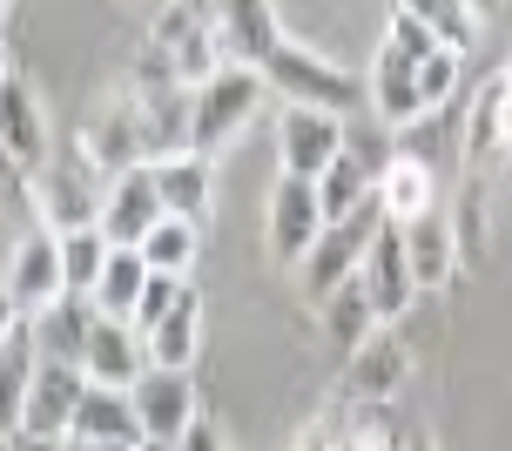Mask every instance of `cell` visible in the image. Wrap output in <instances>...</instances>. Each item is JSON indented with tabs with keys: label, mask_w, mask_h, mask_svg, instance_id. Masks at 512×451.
<instances>
[{
	"label": "cell",
	"mask_w": 512,
	"mask_h": 451,
	"mask_svg": "<svg viewBox=\"0 0 512 451\" xmlns=\"http://www.w3.org/2000/svg\"><path fill=\"white\" fill-rule=\"evenodd\" d=\"M263 101H270V81L256 75V68H216V75L189 95V149L223 155L236 135L263 115Z\"/></svg>",
	"instance_id": "6da1fadb"
},
{
	"label": "cell",
	"mask_w": 512,
	"mask_h": 451,
	"mask_svg": "<svg viewBox=\"0 0 512 451\" xmlns=\"http://www.w3.org/2000/svg\"><path fill=\"white\" fill-rule=\"evenodd\" d=\"M378 229H384V209H378V189H371V202H358L351 216L324 223V236H317V243H310V250L297 256V290H304L310 303H324V297L337 290V283H351Z\"/></svg>",
	"instance_id": "7a4b0ae2"
},
{
	"label": "cell",
	"mask_w": 512,
	"mask_h": 451,
	"mask_svg": "<svg viewBox=\"0 0 512 451\" xmlns=\"http://www.w3.org/2000/svg\"><path fill=\"white\" fill-rule=\"evenodd\" d=\"M256 75L270 81V95H277V101H297V108L351 115V101H358V81L344 75L337 61H324L317 48H297V41H277V54H270Z\"/></svg>",
	"instance_id": "3957f363"
},
{
	"label": "cell",
	"mask_w": 512,
	"mask_h": 451,
	"mask_svg": "<svg viewBox=\"0 0 512 451\" xmlns=\"http://www.w3.org/2000/svg\"><path fill=\"white\" fill-rule=\"evenodd\" d=\"M324 202H317V182L304 176H277V189H270V209H263V250H270V263L277 270H297V256L324 236Z\"/></svg>",
	"instance_id": "277c9868"
},
{
	"label": "cell",
	"mask_w": 512,
	"mask_h": 451,
	"mask_svg": "<svg viewBox=\"0 0 512 451\" xmlns=\"http://www.w3.org/2000/svg\"><path fill=\"white\" fill-rule=\"evenodd\" d=\"M0 290L14 297V310L21 317H34V310H48L54 297H68V283H61V229L34 223L7 250V263H0Z\"/></svg>",
	"instance_id": "5b68a950"
},
{
	"label": "cell",
	"mask_w": 512,
	"mask_h": 451,
	"mask_svg": "<svg viewBox=\"0 0 512 451\" xmlns=\"http://www.w3.org/2000/svg\"><path fill=\"white\" fill-rule=\"evenodd\" d=\"M405 377H411V351H405V337L384 324V330L364 337L358 351H344L337 398H344V404H391L398 391H405Z\"/></svg>",
	"instance_id": "8992f818"
},
{
	"label": "cell",
	"mask_w": 512,
	"mask_h": 451,
	"mask_svg": "<svg viewBox=\"0 0 512 451\" xmlns=\"http://www.w3.org/2000/svg\"><path fill=\"white\" fill-rule=\"evenodd\" d=\"M337 155H344V115L283 101V115H277V162H283V176L317 182Z\"/></svg>",
	"instance_id": "52a82bcc"
},
{
	"label": "cell",
	"mask_w": 512,
	"mask_h": 451,
	"mask_svg": "<svg viewBox=\"0 0 512 451\" xmlns=\"http://www.w3.org/2000/svg\"><path fill=\"white\" fill-rule=\"evenodd\" d=\"M128 398H135V418H142V438L149 445H176L182 431L203 418L196 411V377L169 371V364H149V371L128 384Z\"/></svg>",
	"instance_id": "ba28073f"
},
{
	"label": "cell",
	"mask_w": 512,
	"mask_h": 451,
	"mask_svg": "<svg viewBox=\"0 0 512 451\" xmlns=\"http://www.w3.org/2000/svg\"><path fill=\"white\" fill-rule=\"evenodd\" d=\"M209 21H216V54L223 68H263L277 54L283 27L270 0H209Z\"/></svg>",
	"instance_id": "9c48e42d"
},
{
	"label": "cell",
	"mask_w": 512,
	"mask_h": 451,
	"mask_svg": "<svg viewBox=\"0 0 512 451\" xmlns=\"http://www.w3.org/2000/svg\"><path fill=\"white\" fill-rule=\"evenodd\" d=\"M102 196H108V176L75 149L68 169H41L34 176V202H41V223L48 229H81L102 216Z\"/></svg>",
	"instance_id": "30bf717a"
},
{
	"label": "cell",
	"mask_w": 512,
	"mask_h": 451,
	"mask_svg": "<svg viewBox=\"0 0 512 451\" xmlns=\"http://www.w3.org/2000/svg\"><path fill=\"white\" fill-rule=\"evenodd\" d=\"M169 209H162V189H155V169L149 162H135V169H122V176L108 182L102 196V216H95V229H102L115 250H135L142 236H149L155 223H162Z\"/></svg>",
	"instance_id": "8fae6325"
},
{
	"label": "cell",
	"mask_w": 512,
	"mask_h": 451,
	"mask_svg": "<svg viewBox=\"0 0 512 451\" xmlns=\"http://www.w3.org/2000/svg\"><path fill=\"white\" fill-rule=\"evenodd\" d=\"M48 115H41V95H34V81L7 75L0 81V155L21 169V176H41L48 169Z\"/></svg>",
	"instance_id": "7c38bea8"
},
{
	"label": "cell",
	"mask_w": 512,
	"mask_h": 451,
	"mask_svg": "<svg viewBox=\"0 0 512 451\" xmlns=\"http://www.w3.org/2000/svg\"><path fill=\"white\" fill-rule=\"evenodd\" d=\"M81 391H88V371H81V364H54V357H41V364H34V384H27L21 431L27 438H68Z\"/></svg>",
	"instance_id": "4fadbf2b"
},
{
	"label": "cell",
	"mask_w": 512,
	"mask_h": 451,
	"mask_svg": "<svg viewBox=\"0 0 512 451\" xmlns=\"http://www.w3.org/2000/svg\"><path fill=\"white\" fill-rule=\"evenodd\" d=\"M81 371H88V384H115V391H128L135 377L149 371V344H142V330L128 324V317H102V310H95L88 344H81Z\"/></svg>",
	"instance_id": "5bb4252c"
},
{
	"label": "cell",
	"mask_w": 512,
	"mask_h": 451,
	"mask_svg": "<svg viewBox=\"0 0 512 451\" xmlns=\"http://www.w3.org/2000/svg\"><path fill=\"white\" fill-rule=\"evenodd\" d=\"M398 236H405V263H411V283H418V297H425V290H445V283L465 270L459 229H452V216H445V209H425V216L398 223Z\"/></svg>",
	"instance_id": "9a60e30c"
},
{
	"label": "cell",
	"mask_w": 512,
	"mask_h": 451,
	"mask_svg": "<svg viewBox=\"0 0 512 451\" xmlns=\"http://www.w3.org/2000/svg\"><path fill=\"white\" fill-rule=\"evenodd\" d=\"M358 276H364V290H371V303H378L384 324H398L411 303H418V283H411V263H405V236H398V223H384L378 236H371V250H364Z\"/></svg>",
	"instance_id": "2e32d148"
},
{
	"label": "cell",
	"mask_w": 512,
	"mask_h": 451,
	"mask_svg": "<svg viewBox=\"0 0 512 451\" xmlns=\"http://www.w3.org/2000/svg\"><path fill=\"white\" fill-rule=\"evenodd\" d=\"M149 169H155V189H162V209H169V216H189V223H203L209 202H216V155L169 149V155H155Z\"/></svg>",
	"instance_id": "e0dca14e"
},
{
	"label": "cell",
	"mask_w": 512,
	"mask_h": 451,
	"mask_svg": "<svg viewBox=\"0 0 512 451\" xmlns=\"http://www.w3.org/2000/svg\"><path fill=\"white\" fill-rule=\"evenodd\" d=\"M499 155H512V81L506 75L479 81V95L465 101V162L486 169Z\"/></svg>",
	"instance_id": "ac0fdd59"
},
{
	"label": "cell",
	"mask_w": 512,
	"mask_h": 451,
	"mask_svg": "<svg viewBox=\"0 0 512 451\" xmlns=\"http://www.w3.org/2000/svg\"><path fill=\"white\" fill-rule=\"evenodd\" d=\"M364 95H371V115L391 128H405L425 115V95H418V61H411L405 48H391L384 41L378 54H371V81H364Z\"/></svg>",
	"instance_id": "d6986e66"
},
{
	"label": "cell",
	"mask_w": 512,
	"mask_h": 451,
	"mask_svg": "<svg viewBox=\"0 0 512 451\" xmlns=\"http://www.w3.org/2000/svg\"><path fill=\"white\" fill-rule=\"evenodd\" d=\"M68 438H81V445H149L142 438V418H135V398L115 391V384H88L81 391Z\"/></svg>",
	"instance_id": "ffe728a7"
},
{
	"label": "cell",
	"mask_w": 512,
	"mask_h": 451,
	"mask_svg": "<svg viewBox=\"0 0 512 451\" xmlns=\"http://www.w3.org/2000/svg\"><path fill=\"white\" fill-rule=\"evenodd\" d=\"M378 209L384 223H411V216H425V209H438V169H425L418 155H391L378 169Z\"/></svg>",
	"instance_id": "44dd1931"
},
{
	"label": "cell",
	"mask_w": 512,
	"mask_h": 451,
	"mask_svg": "<svg viewBox=\"0 0 512 451\" xmlns=\"http://www.w3.org/2000/svg\"><path fill=\"white\" fill-rule=\"evenodd\" d=\"M142 344H149V364H169V371H189L196 351H203V290L189 283L182 303L162 317L155 330H142Z\"/></svg>",
	"instance_id": "7402d4cb"
},
{
	"label": "cell",
	"mask_w": 512,
	"mask_h": 451,
	"mask_svg": "<svg viewBox=\"0 0 512 451\" xmlns=\"http://www.w3.org/2000/svg\"><path fill=\"white\" fill-rule=\"evenodd\" d=\"M398 155H418L425 169H445V162H465V108H425L418 122L398 128Z\"/></svg>",
	"instance_id": "603a6c76"
},
{
	"label": "cell",
	"mask_w": 512,
	"mask_h": 451,
	"mask_svg": "<svg viewBox=\"0 0 512 451\" xmlns=\"http://www.w3.org/2000/svg\"><path fill=\"white\" fill-rule=\"evenodd\" d=\"M27 324H34L41 357H54V364H81V344H88V324H95V303L88 297H54L48 310H34Z\"/></svg>",
	"instance_id": "cb8c5ba5"
},
{
	"label": "cell",
	"mask_w": 512,
	"mask_h": 451,
	"mask_svg": "<svg viewBox=\"0 0 512 451\" xmlns=\"http://www.w3.org/2000/svg\"><path fill=\"white\" fill-rule=\"evenodd\" d=\"M317 317H324V337H331L337 351H358L371 330H384L378 303H371V290H364V276H351V283H337L331 297L317 303Z\"/></svg>",
	"instance_id": "d4e9b609"
},
{
	"label": "cell",
	"mask_w": 512,
	"mask_h": 451,
	"mask_svg": "<svg viewBox=\"0 0 512 451\" xmlns=\"http://www.w3.org/2000/svg\"><path fill=\"white\" fill-rule=\"evenodd\" d=\"M34 364H41V344H34V324L21 317V330H14V337H7V351H0V438H14V431H21Z\"/></svg>",
	"instance_id": "484cf974"
},
{
	"label": "cell",
	"mask_w": 512,
	"mask_h": 451,
	"mask_svg": "<svg viewBox=\"0 0 512 451\" xmlns=\"http://www.w3.org/2000/svg\"><path fill=\"white\" fill-rule=\"evenodd\" d=\"M135 250H142V263H149L155 276H189V270H196V256H203V223H189V216H162Z\"/></svg>",
	"instance_id": "4316f807"
},
{
	"label": "cell",
	"mask_w": 512,
	"mask_h": 451,
	"mask_svg": "<svg viewBox=\"0 0 512 451\" xmlns=\"http://www.w3.org/2000/svg\"><path fill=\"white\" fill-rule=\"evenodd\" d=\"M108 243L95 223H81V229H61V283H68V297H95V283H102L108 270Z\"/></svg>",
	"instance_id": "83f0119b"
},
{
	"label": "cell",
	"mask_w": 512,
	"mask_h": 451,
	"mask_svg": "<svg viewBox=\"0 0 512 451\" xmlns=\"http://www.w3.org/2000/svg\"><path fill=\"white\" fill-rule=\"evenodd\" d=\"M398 7H411L418 21L438 34V48H459L472 54L479 48V34H486V14L472 7V0H398Z\"/></svg>",
	"instance_id": "f1b7e54d"
},
{
	"label": "cell",
	"mask_w": 512,
	"mask_h": 451,
	"mask_svg": "<svg viewBox=\"0 0 512 451\" xmlns=\"http://www.w3.org/2000/svg\"><path fill=\"white\" fill-rule=\"evenodd\" d=\"M142 283H149V263H142V250H108V270L102 283H95V310L102 317H135V297H142Z\"/></svg>",
	"instance_id": "f546056e"
},
{
	"label": "cell",
	"mask_w": 512,
	"mask_h": 451,
	"mask_svg": "<svg viewBox=\"0 0 512 451\" xmlns=\"http://www.w3.org/2000/svg\"><path fill=\"white\" fill-rule=\"evenodd\" d=\"M317 202H324V216H351V209H358V202H371V169H358V162H351V155H337L331 169H324V176H317Z\"/></svg>",
	"instance_id": "4dcf8cb0"
},
{
	"label": "cell",
	"mask_w": 512,
	"mask_h": 451,
	"mask_svg": "<svg viewBox=\"0 0 512 451\" xmlns=\"http://www.w3.org/2000/svg\"><path fill=\"white\" fill-rule=\"evenodd\" d=\"M459 68H465L459 48H432L418 61V95H425V108H452L459 101Z\"/></svg>",
	"instance_id": "1f68e13d"
},
{
	"label": "cell",
	"mask_w": 512,
	"mask_h": 451,
	"mask_svg": "<svg viewBox=\"0 0 512 451\" xmlns=\"http://www.w3.org/2000/svg\"><path fill=\"white\" fill-rule=\"evenodd\" d=\"M290 451H351V404L331 398L304 431H297V445H290Z\"/></svg>",
	"instance_id": "d6a6232c"
},
{
	"label": "cell",
	"mask_w": 512,
	"mask_h": 451,
	"mask_svg": "<svg viewBox=\"0 0 512 451\" xmlns=\"http://www.w3.org/2000/svg\"><path fill=\"white\" fill-rule=\"evenodd\" d=\"M182 290H189V276H155L149 270V283H142V297H135V317H128V324H135V330H155L182 303Z\"/></svg>",
	"instance_id": "836d02e7"
},
{
	"label": "cell",
	"mask_w": 512,
	"mask_h": 451,
	"mask_svg": "<svg viewBox=\"0 0 512 451\" xmlns=\"http://www.w3.org/2000/svg\"><path fill=\"white\" fill-rule=\"evenodd\" d=\"M384 41H391V48H405L411 61H425V54L438 48V34H432L425 21H418L411 7H398V0H391V27H384Z\"/></svg>",
	"instance_id": "e575fe53"
},
{
	"label": "cell",
	"mask_w": 512,
	"mask_h": 451,
	"mask_svg": "<svg viewBox=\"0 0 512 451\" xmlns=\"http://www.w3.org/2000/svg\"><path fill=\"white\" fill-rule=\"evenodd\" d=\"M169 451H230V445H223V431L209 425V418H196V425L182 431V438H176V445H169Z\"/></svg>",
	"instance_id": "d590c367"
},
{
	"label": "cell",
	"mask_w": 512,
	"mask_h": 451,
	"mask_svg": "<svg viewBox=\"0 0 512 451\" xmlns=\"http://www.w3.org/2000/svg\"><path fill=\"white\" fill-rule=\"evenodd\" d=\"M14 330H21V310H14V297L0 290V351H7V337H14Z\"/></svg>",
	"instance_id": "8d00e7d4"
},
{
	"label": "cell",
	"mask_w": 512,
	"mask_h": 451,
	"mask_svg": "<svg viewBox=\"0 0 512 451\" xmlns=\"http://www.w3.org/2000/svg\"><path fill=\"white\" fill-rule=\"evenodd\" d=\"M14 451H61V438H27V431H14Z\"/></svg>",
	"instance_id": "74e56055"
},
{
	"label": "cell",
	"mask_w": 512,
	"mask_h": 451,
	"mask_svg": "<svg viewBox=\"0 0 512 451\" xmlns=\"http://www.w3.org/2000/svg\"><path fill=\"white\" fill-rule=\"evenodd\" d=\"M61 451H102V445H81V438H61Z\"/></svg>",
	"instance_id": "f35d334b"
},
{
	"label": "cell",
	"mask_w": 512,
	"mask_h": 451,
	"mask_svg": "<svg viewBox=\"0 0 512 451\" xmlns=\"http://www.w3.org/2000/svg\"><path fill=\"white\" fill-rule=\"evenodd\" d=\"M142 7H149V14H162V7H176V0H142Z\"/></svg>",
	"instance_id": "ab89813d"
},
{
	"label": "cell",
	"mask_w": 512,
	"mask_h": 451,
	"mask_svg": "<svg viewBox=\"0 0 512 451\" xmlns=\"http://www.w3.org/2000/svg\"><path fill=\"white\" fill-rule=\"evenodd\" d=\"M7 75H14V68H7V41H0V81H7Z\"/></svg>",
	"instance_id": "60d3db41"
},
{
	"label": "cell",
	"mask_w": 512,
	"mask_h": 451,
	"mask_svg": "<svg viewBox=\"0 0 512 451\" xmlns=\"http://www.w3.org/2000/svg\"><path fill=\"white\" fill-rule=\"evenodd\" d=\"M472 7H479V14H499V0H472Z\"/></svg>",
	"instance_id": "b9f144b4"
},
{
	"label": "cell",
	"mask_w": 512,
	"mask_h": 451,
	"mask_svg": "<svg viewBox=\"0 0 512 451\" xmlns=\"http://www.w3.org/2000/svg\"><path fill=\"white\" fill-rule=\"evenodd\" d=\"M7 7H14V0H0V21H7Z\"/></svg>",
	"instance_id": "7bdbcfd3"
},
{
	"label": "cell",
	"mask_w": 512,
	"mask_h": 451,
	"mask_svg": "<svg viewBox=\"0 0 512 451\" xmlns=\"http://www.w3.org/2000/svg\"><path fill=\"white\" fill-rule=\"evenodd\" d=\"M0 451H14V438H0Z\"/></svg>",
	"instance_id": "ee69618b"
},
{
	"label": "cell",
	"mask_w": 512,
	"mask_h": 451,
	"mask_svg": "<svg viewBox=\"0 0 512 451\" xmlns=\"http://www.w3.org/2000/svg\"><path fill=\"white\" fill-rule=\"evenodd\" d=\"M405 451H432V445H405Z\"/></svg>",
	"instance_id": "f6af8a7d"
},
{
	"label": "cell",
	"mask_w": 512,
	"mask_h": 451,
	"mask_svg": "<svg viewBox=\"0 0 512 451\" xmlns=\"http://www.w3.org/2000/svg\"><path fill=\"white\" fill-rule=\"evenodd\" d=\"M506 81H512V68H506Z\"/></svg>",
	"instance_id": "bcb514c9"
}]
</instances>
